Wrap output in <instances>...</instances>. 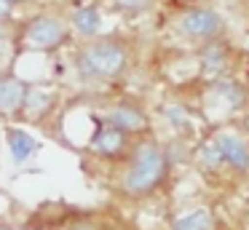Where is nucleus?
I'll use <instances>...</instances> for the list:
<instances>
[{"label":"nucleus","mask_w":249,"mask_h":230,"mask_svg":"<svg viewBox=\"0 0 249 230\" xmlns=\"http://www.w3.org/2000/svg\"><path fill=\"white\" fill-rule=\"evenodd\" d=\"M6 3H8V5H14V8L19 11V8H24V5H33L35 0H6Z\"/></svg>","instance_id":"22"},{"label":"nucleus","mask_w":249,"mask_h":230,"mask_svg":"<svg viewBox=\"0 0 249 230\" xmlns=\"http://www.w3.org/2000/svg\"><path fill=\"white\" fill-rule=\"evenodd\" d=\"M172 174V163L166 158L163 142H158L153 134L134 139L129 155L121 171V193L129 198H147L163 187V182Z\"/></svg>","instance_id":"2"},{"label":"nucleus","mask_w":249,"mask_h":230,"mask_svg":"<svg viewBox=\"0 0 249 230\" xmlns=\"http://www.w3.org/2000/svg\"><path fill=\"white\" fill-rule=\"evenodd\" d=\"M0 72H3V70H0Z\"/></svg>","instance_id":"24"},{"label":"nucleus","mask_w":249,"mask_h":230,"mask_svg":"<svg viewBox=\"0 0 249 230\" xmlns=\"http://www.w3.org/2000/svg\"><path fill=\"white\" fill-rule=\"evenodd\" d=\"M14 48V24H0V51Z\"/></svg>","instance_id":"20"},{"label":"nucleus","mask_w":249,"mask_h":230,"mask_svg":"<svg viewBox=\"0 0 249 230\" xmlns=\"http://www.w3.org/2000/svg\"><path fill=\"white\" fill-rule=\"evenodd\" d=\"M169 30L179 43H188V46L196 48L201 43L228 35V19L214 5H188V8H179L172 16Z\"/></svg>","instance_id":"4"},{"label":"nucleus","mask_w":249,"mask_h":230,"mask_svg":"<svg viewBox=\"0 0 249 230\" xmlns=\"http://www.w3.org/2000/svg\"><path fill=\"white\" fill-rule=\"evenodd\" d=\"M241 11H244V19L249 21V0H244V5H241Z\"/></svg>","instance_id":"23"},{"label":"nucleus","mask_w":249,"mask_h":230,"mask_svg":"<svg viewBox=\"0 0 249 230\" xmlns=\"http://www.w3.org/2000/svg\"><path fill=\"white\" fill-rule=\"evenodd\" d=\"M56 102H59V91L54 86L46 83H30L27 96H24V107H22V118L27 121H43L49 112H54Z\"/></svg>","instance_id":"12"},{"label":"nucleus","mask_w":249,"mask_h":230,"mask_svg":"<svg viewBox=\"0 0 249 230\" xmlns=\"http://www.w3.org/2000/svg\"><path fill=\"white\" fill-rule=\"evenodd\" d=\"M110 11L124 19H142L156 8V0H107Z\"/></svg>","instance_id":"17"},{"label":"nucleus","mask_w":249,"mask_h":230,"mask_svg":"<svg viewBox=\"0 0 249 230\" xmlns=\"http://www.w3.org/2000/svg\"><path fill=\"white\" fill-rule=\"evenodd\" d=\"M102 118L105 123L121 128L124 134H129L131 139H140V137H147L153 128V121H150V112L134 99H115L110 102L107 107L102 110Z\"/></svg>","instance_id":"7"},{"label":"nucleus","mask_w":249,"mask_h":230,"mask_svg":"<svg viewBox=\"0 0 249 230\" xmlns=\"http://www.w3.org/2000/svg\"><path fill=\"white\" fill-rule=\"evenodd\" d=\"M134 139L129 134H124L121 128L105 123L102 118H97V126H94V134L89 139V153L99 160H110V163H124L126 155H129Z\"/></svg>","instance_id":"8"},{"label":"nucleus","mask_w":249,"mask_h":230,"mask_svg":"<svg viewBox=\"0 0 249 230\" xmlns=\"http://www.w3.org/2000/svg\"><path fill=\"white\" fill-rule=\"evenodd\" d=\"M17 8L8 5L6 0H0V24H17Z\"/></svg>","instance_id":"19"},{"label":"nucleus","mask_w":249,"mask_h":230,"mask_svg":"<svg viewBox=\"0 0 249 230\" xmlns=\"http://www.w3.org/2000/svg\"><path fill=\"white\" fill-rule=\"evenodd\" d=\"M70 230H99V225L91 222V219H78V222L72 225Z\"/></svg>","instance_id":"21"},{"label":"nucleus","mask_w":249,"mask_h":230,"mask_svg":"<svg viewBox=\"0 0 249 230\" xmlns=\"http://www.w3.org/2000/svg\"><path fill=\"white\" fill-rule=\"evenodd\" d=\"M193 59H196V67H198L201 78L212 80V78H220V75L236 72L238 48H236V43L231 40V35H222V37H214V40H209V43L196 46Z\"/></svg>","instance_id":"6"},{"label":"nucleus","mask_w":249,"mask_h":230,"mask_svg":"<svg viewBox=\"0 0 249 230\" xmlns=\"http://www.w3.org/2000/svg\"><path fill=\"white\" fill-rule=\"evenodd\" d=\"M6 144H8L11 158L17 160V163L30 160L40 150V142L30 131H24V128H6Z\"/></svg>","instance_id":"15"},{"label":"nucleus","mask_w":249,"mask_h":230,"mask_svg":"<svg viewBox=\"0 0 249 230\" xmlns=\"http://www.w3.org/2000/svg\"><path fill=\"white\" fill-rule=\"evenodd\" d=\"M163 150H166V158H169V163H172V169L179 166L182 160L193 158V147H190L188 137H177V134H174L169 142H163Z\"/></svg>","instance_id":"18"},{"label":"nucleus","mask_w":249,"mask_h":230,"mask_svg":"<svg viewBox=\"0 0 249 230\" xmlns=\"http://www.w3.org/2000/svg\"><path fill=\"white\" fill-rule=\"evenodd\" d=\"M134 59V43L124 32H107V35L78 40L70 51V67L78 80L86 86L115 83L131 70Z\"/></svg>","instance_id":"1"},{"label":"nucleus","mask_w":249,"mask_h":230,"mask_svg":"<svg viewBox=\"0 0 249 230\" xmlns=\"http://www.w3.org/2000/svg\"><path fill=\"white\" fill-rule=\"evenodd\" d=\"M204 94H201V105L214 107L217 112H241L249 105V83L241 80L236 72L220 75V78L204 80Z\"/></svg>","instance_id":"5"},{"label":"nucleus","mask_w":249,"mask_h":230,"mask_svg":"<svg viewBox=\"0 0 249 230\" xmlns=\"http://www.w3.org/2000/svg\"><path fill=\"white\" fill-rule=\"evenodd\" d=\"M209 137L217 144V150H220L225 169L236 177H247L249 174V137L247 134L222 126L217 131H212Z\"/></svg>","instance_id":"9"},{"label":"nucleus","mask_w":249,"mask_h":230,"mask_svg":"<svg viewBox=\"0 0 249 230\" xmlns=\"http://www.w3.org/2000/svg\"><path fill=\"white\" fill-rule=\"evenodd\" d=\"M75 40L70 21L59 11H35L14 24V51L17 53H56Z\"/></svg>","instance_id":"3"},{"label":"nucleus","mask_w":249,"mask_h":230,"mask_svg":"<svg viewBox=\"0 0 249 230\" xmlns=\"http://www.w3.org/2000/svg\"><path fill=\"white\" fill-rule=\"evenodd\" d=\"M172 230H214V214H212V209L198 206L174 219Z\"/></svg>","instance_id":"16"},{"label":"nucleus","mask_w":249,"mask_h":230,"mask_svg":"<svg viewBox=\"0 0 249 230\" xmlns=\"http://www.w3.org/2000/svg\"><path fill=\"white\" fill-rule=\"evenodd\" d=\"M193 163L198 166L201 174H209V177H220L228 171L225 163H222V155H220V150H217V144L212 142V137L201 139L193 147Z\"/></svg>","instance_id":"13"},{"label":"nucleus","mask_w":249,"mask_h":230,"mask_svg":"<svg viewBox=\"0 0 249 230\" xmlns=\"http://www.w3.org/2000/svg\"><path fill=\"white\" fill-rule=\"evenodd\" d=\"M30 80H24L22 75L11 72H0V118H22L24 96H27Z\"/></svg>","instance_id":"11"},{"label":"nucleus","mask_w":249,"mask_h":230,"mask_svg":"<svg viewBox=\"0 0 249 230\" xmlns=\"http://www.w3.org/2000/svg\"><path fill=\"white\" fill-rule=\"evenodd\" d=\"M161 118L166 121V126L172 128L177 137H190V134L196 131V118H193V112H190V107L182 105V102H166V105L161 107Z\"/></svg>","instance_id":"14"},{"label":"nucleus","mask_w":249,"mask_h":230,"mask_svg":"<svg viewBox=\"0 0 249 230\" xmlns=\"http://www.w3.org/2000/svg\"><path fill=\"white\" fill-rule=\"evenodd\" d=\"M65 16L70 21V30L75 35V40H91V37H99L105 30V14H102V3L99 0L75 3Z\"/></svg>","instance_id":"10"}]
</instances>
